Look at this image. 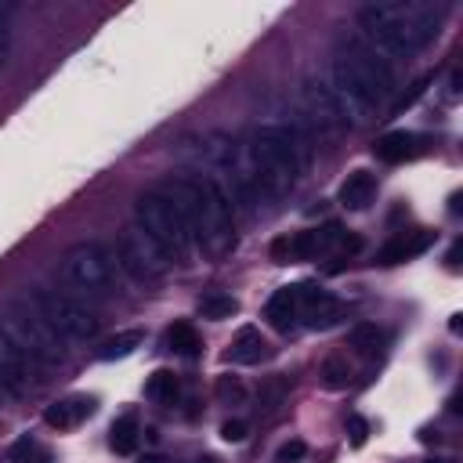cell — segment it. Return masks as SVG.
I'll use <instances>...</instances> for the list:
<instances>
[{
    "instance_id": "28",
    "label": "cell",
    "mask_w": 463,
    "mask_h": 463,
    "mask_svg": "<svg viewBox=\"0 0 463 463\" xmlns=\"http://www.w3.org/2000/svg\"><path fill=\"white\" fill-rule=\"evenodd\" d=\"M289 387H293V380H289V376H282V373H275V376H268V380L260 383L257 402H260L264 409H271V405H279V402L289 394Z\"/></svg>"
},
{
    "instance_id": "15",
    "label": "cell",
    "mask_w": 463,
    "mask_h": 463,
    "mask_svg": "<svg viewBox=\"0 0 463 463\" xmlns=\"http://www.w3.org/2000/svg\"><path fill=\"white\" fill-rule=\"evenodd\" d=\"M90 412H94V398L90 394H69V398H58V402H51L43 409V423L54 427V430H72Z\"/></svg>"
},
{
    "instance_id": "34",
    "label": "cell",
    "mask_w": 463,
    "mask_h": 463,
    "mask_svg": "<svg viewBox=\"0 0 463 463\" xmlns=\"http://www.w3.org/2000/svg\"><path fill=\"white\" fill-rule=\"evenodd\" d=\"M141 463H166L163 456H148V459H141Z\"/></svg>"
},
{
    "instance_id": "21",
    "label": "cell",
    "mask_w": 463,
    "mask_h": 463,
    "mask_svg": "<svg viewBox=\"0 0 463 463\" xmlns=\"http://www.w3.org/2000/svg\"><path fill=\"white\" fill-rule=\"evenodd\" d=\"M109 445H112V452H119V456H130V452L137 449V416H134V412H123V416L109 427Z\"/></svg>"
},
{
    "instance_id": "13",
    "label": "cell",
    "mask_w": 463,
    "mask_h": 463,
    "mask_svg": "<svg viewBox=\"0 0 463 463\" xmlns=\"http://www.w3.org/2000/svg\"><path fill=\"white\" fill-rule=\"evenodd\" d=\"M430 148L427 134H412V130H391L373 145V156L383 163H409L416 156H423Z\"/></svg>"
},
{
    "instance_id": "22",
    "label": "cell",
    "mask_w": 463,
    "mask_h": 463,
    "mask_svg": "<svg viewBox=\"0 0 463 463\" xmlns=\"http://www.w3.org/2000/svg\"><path fill=\"white\" fill-rule=\"evenodd\" d=\"M199 347H203V340H199V333H195L188 322H174V326L166 329V351H174V354H181V358H195Z\"/></svg>"
},
{
    "instance_id": "11",
    "label": "cell",
    "mask_w": 463,
    "mask_h": 463,
    "mask_svg": "<svg viewBox=\"0 0 463 463\" xmlns=\"http://www.w3.org/2000/svg\"><path fill=\"white\" fill-rule=\"evenodd\" d=\"M297 307H300V322L307 329H326L344 311L340 300L329 289H322L318 282H297Z\"/></svg>"
},
{
    "instance_id": "32",
    "label": "cell",
    "mask_w": 463,
    "mask_h": 463,
    "mask_svg": "<svg viewBox=\"0 0 463 463\" xmlns=\"http://www.w3.org/2000/svg\"><path fill=\"white\" fill-rule=\"evenodd\" d=\"M347 430H351V441H354V445H365V438H369V423H365L362 416H347Z\"/></svg>"
},
{
    "instance_id": "25",
    "label": "cell",
    "mask_w": 463,
    "mask_h": 463,
    "mask_svg": "<svg viewBox=\"0 0 463 463\" xmlns=\"http://www.w3.org/2000/svg\"><path fill=\"white\" fill-rule=\"evenodd\" d=\"M347 344H351L358 354L373 358V354L383 347V329H376L373 322H362V326H354V329L347 333Z\"/></svg>"
},
{
    "instance_id": "31",
    "label": "cell",
    "mask_w": 463,
    "mask_h": 463,
    "mask_svg": "<svg viewBox=\"0 0 463 463\" xmlns=\"http://www.w3.org/2000/svg\"><path fill=\"white\" fill-rule=\"evenodd\" d=\"M304 452H307L304 441H286V445L275 452V459H279V463H297V459H304Z\"/></svg>"
},
{
    "instance_id": "26",
    "label": "cell",
    "mask_w": 463,
    "mask_h": 463,
    "mask_svg": "<svg viewBox=\"0 0 463 463\" xmlns=\"http://www.w3.org/2000/svg\"><path fill=\"white\" fill-rule=\"evenodd\" d=\"M318 376H322V387H329V391L347 387V383H351V362H347V354H329V358L322 362Z\"/></svg>"
},
{
    "instance_id": "12",
    "label": "cell",
    "mask_w": 463,
    "mask_h": 463,
    "mask_svg": "<svg viewBox=\"0 0 463 463\" xmlns=\"http://www.w3.org/2000/svg\"><path fill=\"white\" fill-rule=\"evenodd\" d=\"M25 387V354L0 326V409L11 405Z\"/></svg>"
},
{
    "instance_id": "8",
    "label": "cell",
    "mask_w": 463,
    "mask_h": 463,
    "mask_svg": "<svg viewBox=\"0 0 463 463\" xmlns=\"http://www.w3.org/2000/svg\"><path fill=\"white\" fill-rule=\"evenodd\" d=\"M358 250L362 239L358 235H347L340 224H322V228H307V232H297V235H286L271 246V257L279 264H289V260H315V257H326L329 250Z\"/></svg>"
},
{
    "instance_id": "1",
    "label": "cell",
    "mask_w": 463,
    "mask_h": 463,
    "mask_svg": "<svg viewBox=\"0 0 463 463\" xmlns=\"http://www.w3.org/2000/svg\"><path fill=\"white\" fill-rule=\"evenodd\" d=\"M326 87H329L344 123H365L394 94V69L362 36H347L333 51Z\"/></svg>"
},
{
    "instance_id": "27",
    "label": "cell",
    "mask_w": 463,
    "mask_h": 463,
    "mask_svg": "<svg viewBox=\"0 0 463 463\" xmlns=\"http://www.w3.org/2000/svg\"><path fill=\"white\" fill-rule=\"evenodd\" d=\"M235 311H239V300L232 293H206V297H199V315L203 318L221 322V318H232Z\"/></svg>"
},
{
    "instance_id": "4",
    "label": "cell",
    "mask_w": 463,
    "mask_h": 463,
    "mask_svg": "<svg viewBox=\"0 0 463 463\" xmlns=\"http://www.w3.org/2000/svg\"><path fill=\"white\" fill-rule=\"evenodd\" d=\"M163 192L181 206L184 221H188V235L195 239V246L210 257L221 260L232 253L235 246V206L224 192V184L210 174H195V177H174L163 184Z\"/></svg>"
},
{
    "instance_id": "10",
    "label": "cell",
    "mask_w": 463,
    "mask_h": 463,
    "mask_svg": "<svg viewBox=\"0 0 463 463\" xmlns=\"http://www.w3.org/2000/svg\"><path fill=\"white\" fill-rule=\"evenodd\" d=\"M119 264H123L134 279L148 282V279L166 275L174 260L166 257V250H163V246H159L145 228L130 224V228L123 232V239H119Z\"/></svg>"
},
{
    "instance_id": "19",
    "label": "cell",
    "mask_w": 463,
    "mask_h": 463,
    "mask_svg": "<svg viewBox=\"0 0 463 463\" xmlns=\"http://www.w3.org/2000/svg\"><path fill=\"white\" fill-rule=\"evenodd\" d=\"M376 199V177L369 170H354L347 174V181L340 184V203L347 210H365Z\"/></svg>"
},
{
    "instance_id": "17",
    "label": "cell",
    "mask_w": 463,
    "mask_h": 463,
    "mask_svg": "<svg viewBox=\"0 0 463 463\" xmlns=\"http://www.w3.org/2000/svg\"><path fill=\"white\" fill-rule=\"evenodd\" d=\"M430 242H434V232H423V228H416V232H405V235L391 239V242L380 250V260H383V264L412 260V257H420V253H423Z\"/></svg>"
},
{
    "instance_id": "23",
    "label": "cell",
    "mask_w": 463,
    "mask_h": 463,
    "mask_svg": "<svg viewBox=\"0 0 463 463\" xmlns=\"http://www.w3.org/2000/svg\"><path fill=\"white\" fill-rule=\"evenodd\" d=\"M145 344V333L141 329H123V333H116V336H109V340H101V347H98V358L101 362H112V358H127L134 347H141Z\"/></svg>"
},
{
    "instance_id": "24",
    "label": "cell",
    "mask_w": 463,
    "mask_h": 463,
    "mask_svg": "<svg viewBox=\"0 0 463 463\" xmlns=\"http://www.w3.org/2000/svg\"><path fill=\"white\" fill-rule=\"evenodd\" d=\"M7 459H11V463H54L51 449H47V445H40L33 434H22V438L11 445Z\"/></svg>"
},
{
    "instance_id": "6",
    "label": "cell",
    "mask_w": 463,
    "mask_h": 463,
    "mask_svg": "<svg viewBox=\"0 0 463 463\" xmlns=\"http://www.w3.org/2000/svg\"><path fill=\"white\" fill-rule=\"evenodd\" d=\"M134 224L145 228V232L166 250L170 260H181L184 250H188V242H192L188 221H184L181 206H177L163 188L145 192V195L137 199V206H134Z\"/></svg>"
},
{
    "instance_id": "2",
    "label": "cell",
    "mask_w": 463,
    "mask_h": 463,
    "mask_svg": "<svg viewBox=\"0 0 463 463\" xmlns=\"http://www.w3.org/2000/svg\"><path fill=\"white\" fill-rule=\"evenodd\" d=\"M445 4H430V0H383V4H369L358 11V25H362V40L380 51L387 61L391 58H412L420 54L441 29L445 18Z\"/></svg>"
},
{
    "instance_id": "30",
    "label": "cell",
    "mask_w": 463,
    "mask_h": 463,
    "mask_svg": "<svg viewBox=\"0 0 463 463\" xmlns=\"http://www.w3.org/2000/svg\"><path fill=\"white\" fill-rule=\"evenodd\" d=\"M7 54H11V14L7 7H0V65L7 61Z\"/></svg>"
},
{
    "instance_id": "5",
    "label": "cell",
    "mask_w": 463,
    "mask_h": 463,
    "mask_svg": "<svg viewBox=\"0 0 463 463\" xmlns=\"http://www.w3.org/2000/svg\"><path fill=\"white\" fill-rule=\"evenodd\" d=\"M116 268L101 242H76L61 257V282L72 300H98L112 289Z\"/></svg>"
},
{
    "instance_id": "35",
    "label": "cell",
    "mask_w": 463,
    "mask_h": 463,
    "mask_svg": "<svg viewBox=\"0 0 463 463\" xmlns=\"http://www.w3.org/2000/svg\"><path fill=\"white\" fill-rule=\"evenodd\" d=\"M434 463H438V459H434Z\"/></svg>"
},
{
    "instance_id": "20",
    "label": "cell",
    "mask_w": 463,
    "mask_h": 463,
    "mask_svg": "<svg viewBox=\"0 0 463 463\" xmlns=\"http://www.w3.org/2000/svg\"><path fill=\"white\" fill-rule=\"evenodd\" d=\"M177 394H181V383H177V376L170 369H156L148 376V383H145V398L156 402V405H174Z\"/></svg>"
},
{
    "instance_id": "18",
    "label": "cell",
    "mask_w": 463,
    "mask_h": 463,
    "mask_svg": "<svg viewBox=\"0 0 463 463\" xmlns=\"http://www.w3.org/2000/svg\"><path fill=\"white\" fill-rule=\"evenodd\" d=\"M268 354V344H264V336H260V329H253V326H242L239 333H235V340H232V347H228V362H235V365H253V362H260Z\"/></svg>"
},
{
    "instance_id": "7",
    "label": "cell",
    "mask_w": 463,
    "mask_h": 463,
    "mask_svg": "<svg viewBox=\"0 0 463 463\" xmlns=\"http://www.w3.org/2000/svg\"><path fill=\"white\" fill-rule=\"evenodd\" d=\"M7 336L18 344V351L25 358H36V362H58L65 354V340L47 326V318L36 311L33 297L25 300H14L11 311H7Z\"/></svg>"
},
{
    "instance_id": "29",
    "label": "cell",
    "mask_w": 463,
    "mask_h": 463,
    "mask_svg": "<svg viewBox=\"0 0 463 463\" xmlns=\"http://www.w3.org/2000/svg\"><path fill=\"white\" fill-rule=\"evenodd\" d=\"M213 394H217L221 405H242V402H246V387H242V380L232 376V373H228V376H217Z\"/></svg>"
},
{
    "instance_id": "33",
    "label": "cell",
    "mask_w": 463,
    "mask_h": 463,
    "mask_svg": "<svg viewBox=\"0 0 463 463\" xmlns=\"http://www.w3.org/2000/svg\"><path fill=\"white\" fill-rule=\"evenodd\" d=\"M221 438H224V441H242V438H246V423H242V420H228V423L221 427Z\"/></svg>"
},
{
    "instance_id": "14",
    "label": "cell",
    "mask_w": 463,
    "mask_h": 463,
    "mask_svg": "<svg viewBox=\"0 0 463 463\" xmlns=\"http://www.w3.org/2000/svg\"><path fill=\"white\" fill-rule=\"evenodd\" d=\"M304 112H307V119H311L318 130H333V127L344 123V116H340V109H336L329 87H326V83H315V80L304 83Z\"/></svg>"
},
{
    "instance_id": "3",
    "label": "cell",
    "mask_w": 463,
    "mask_h": 463,
    "mask_svg": "<svg viewBox=\"0 0 463 463\" xmlns=\"http://www.w3.org/2000/svg\"><path fill=\"white\" fill-rule=\"evenodd\" d=\"M304 134L293 123H260L242 152V166L250 174L257 203L286 199L304 174Z\"/></svg>"
},
{
    "instance_id": "9",
    "label": "cell",
    "mask_w": 463,
    "mask_h": 463,
    "mask_svg": "<svg viewBox=\"0 0 463 463\" xmlns=\"http://www.w3.org/2000/svg\"><path fill=\"white\" fill-rule=\"evenodd\" d=\"M33 304H36V311L47 318V326L65 344L69 340H90L98 333V318L80 300H72L69 293H47V289H40V293H33Z\"/></svg>"
},
{
    "instance_id": "16",
    "label": "cell",
    "mask_w": 463,
    "mask_h": 463,
    "mask_svg": "<svg viewBox=\"0 0 463 463\" xmlns=\"http://www.w3.org/2000/svg\"><path fill=\"white\" fill-rule=\"evenodd\" d=\"M264 318L279 329V333H286V329H293L297 322H300V307H297V286H282V289H275L271 297H268V304H264Z\"/></svg>"
}]
</instances>
